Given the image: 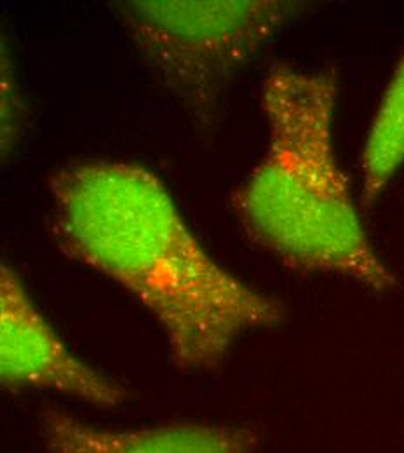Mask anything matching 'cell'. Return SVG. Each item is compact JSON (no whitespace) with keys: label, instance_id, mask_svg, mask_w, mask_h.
<instances>
[{"label":"cell","instance_id":"1","mask_svg":"<svg viewBox=\"0 0 404 453\" xmlns=\"http://www.w3.org/2000/svg\"><path fill=\"white\" fill-rule=\"evenodd\" d=\"M50 199L59 251L134 296L159 323L179 370H215L242 334L285 319L278 298L204 251L152 171L116 161L72 165L51 176Z\"/></svg>","mask_w":404,"mask_h":453},{"label":"cell","instance_id":"7","mask_svg":"<svg viewBox=\"0 0 404 453\" xmlns=\"http://www.w3.org/2000/svg\"><path fill=\"white\" fill-rule=\"evenodd\" d=\"M19 100L16 95L11 65L2 53V152H9L19 131Z\"/></svg>","mask_w":404,"mask_h":453},{"label":"cell","instance_id":"6","mask_svg":"<svg viewBox=\"0 0 404 453\" xmlns=\"http://www.w3.org/2000/svg\"><path fill=\"white\" fill-rule=\"evenodd\" d=\"M404 165V50L362 149V203L371 206Z\"/></svg>","mask_w":404,"mask_h":453},{"label":"cell","instance_id":"5","mask_svg":"<svg viewBox=\"0 0 404 453\" xmlns=\"http://www.w3.org/2000/svg\"><path fill=\"white\" fill-rule=\"evenodd\" d=\"M48 453H253L260 436L248 426L164 424L131 431L89 426L55 406L41 413Z\"/></svg>","mask_w":404,"mask_h":453},{"label":"cell","instance_id":"4","mask_svg":"<svg viewBox=\"0 0 404 453\" xmlns=\"http://www.w3.org/2000/svg\"><path fill=\"white\" fill-rule=\"evenodd\" d=\"M0 380L11 393L53 391L102 408H114L129 397L122 386L66 349L5 264L0 269Z\"/></svg>","mask_w":404,"mask_h":453},{"label":"cell","instance_id":"3","mask_svg":"<svg viewBox=\"0 0 404 453\" xmlns=\"http://www.w3.org/2000/svg\"><path fill=\"white\" fill-rule=\"evenodd\" d=\"M134 46L202 127L246 63L303 7L289 0H118Z\"/></svg>","mask_w":404,"mask_h":453},{"label":"cell","instance_id":"2","mask_svg":"<svg viewBox=\"0 0 404 453\" xmlns=\"http://www.w3.org/2000/svg\"><path fill=\"white\" fill-rule=\"evenodd\" d=\"M339 73L274 65L262 84L269 147L232 194L249 241L286 267L339 274L375 291L396 286L375 253L333 143Z\"/></svg>","mask_w":404,"mask_h":453}]
</instances>
